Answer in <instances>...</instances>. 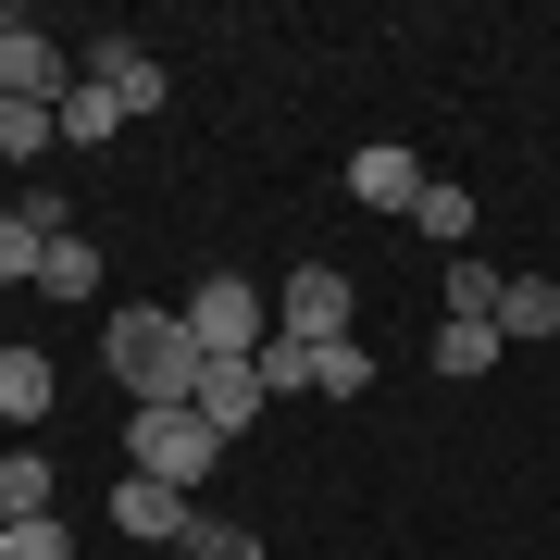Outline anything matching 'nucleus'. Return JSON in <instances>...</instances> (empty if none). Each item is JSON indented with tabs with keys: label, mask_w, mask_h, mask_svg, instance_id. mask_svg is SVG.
I'll return each instance as SVG.
<instances>
[{
	"label": "nucleus",
	"mask_w": 560,
	"mask_h": 560,
	"mask_svg": "<svg viewBox=\"0 0 560 560\" xmlns=\"http://www.w3.org/2000/svg\"><path fill=\"white\" fill-rule=\"evenodd\" d=\"M499 287H511L499 261H474V249H460V261H448V324H499Z\"/></svg>",
	"instance_id": "f3484780"
},
{
	"label": "nucleus",
	"mask_w": 560,
	"mask_h": 560,
	"mask_svg": "<svg viewBox=\"0 0 560 560\" xmlns=\"http://www.w3.org/2000/svg\"><path fill=\"white\" fill-rule=\"evenodd\" d=\"M50 486H62V474H50V448H0V523H38V511H50Z\"/></svg>",
	"instance_id": "f8f14e48"
},
{
	"label": "nucleus",
	"mask_w": 560,
	"mask_h": 560,
	"mask_svg": "<svg viewBox=\"0 0 560 560\" xmlns=\"http://www.w3.org/2000/svg\"><path fill=\"white\" fill-rule=\"evenodd\" d=\"M499 349H511L499 324H436V337H423V361H436L448 386H474V374H499Z\"/></svg>",
	"instance_id": "9b49d317"
},
{
	"label": "nucleus",
	"mask_w": 560,
	"mask_h": 560,
	"mask_svg": "<svg viewBox=\"0 0 560 560\" xmlns=\"http://www.w3.org/2000/svg\"><path fill=\"white\" fill-rule=\"evenodd\" d=\"M187 337H200L212 361H249L261 337H275V324H261V287L249 275H200L187 287Z\"/></svg>",
	"instance_id": "7ed1b4c3"
},
{
	"label": "nucleus",
	"mask_w": 560,
	"mask_h": 560,
	"mask_svg": "<svg viewBox=\"0 0 560 560\" xmlns=\"http://www.w3.org/2000/svg\"><path fill=\"white\" fill-rule=\"evenodd\" d=\"M361 386H374V349H361V337H324L312 349V399H361Z\"/></svg>",
	"instance_id": "a211bd4d"
},
{
	"label": "nucleus",
	"mask_w": 560,
	"mask_h": 560,
	"mask_svg": "<svg viewBox=\"0 0 560 560\" xmlns=\"http://www.w3.org/2000/svg\"><path fill=\"white\" fill-rule=\"evenodd\" d=\"M13 25H25V13H13V0H0V38H13Z\"/></svg>",
	"instance_id": "b1692460"
},
{
	"label": "nucleus",
	"mask_w": 560,
	"mask_h": 560,
	"mask_svg": "<svg viewBox=\"0 0 560 560\" xmlns=\"http://www.w3.org/2000/svg\"><path fill=\"white\" fill-rule=\"evenodd\" d=\"M187 411H200L212 436H249V423H261V374H249V361H212V374H200V399H187Z\"/></svg>",
	"instance_id": "1a4fd4ad"
},
{
	"label": "nucleus",
	"mask_w": 560,
	"mask_h": 560,
	"mask_svg": "<svg viewBox=\"0 0 560 560\" xmlns=\"http://www.w3.org/2000/svg\"><path fill=\"white\" fill-rule=\"evenodd\" d=\"M50 399H62L50 349H0V423H50Z\"/></svg>",
	"instance_id": "9d476101"
},
{
	"label": "nucleus",
	"mask_w": 560,
	"mask_h": 560,
	"mask_svg": "<svg viewBox=\"0 0 560 560\" xmlns=\"http://www.w3.org/2000/svg\"><path fill=\"white\" fill-rule=\"evenodd\" d=\"M101 361L125 374V399H138V411L200 399V374H212V349L187 337V312H113V324H101Z\"/></svg>",
	"instance_id": "f257e3e1"
},
{
	"label": "nucleus",
	"mask_w": 560,
	"mask_h": 560,
	"mask_svg": "<svg viewBox=\"0 0 560 560\" xmlns=\"http://www.w3.org/2000/svg\"><path fill=\"white\" fill-rule=\"evenodd\" d=\"M187 560H261V536L224 523V511H200V523H187Z\"/></svg>",
	"instance_id": "4be33fe9"
},
{
	"label": "nucleus",
	"mask_w": 560,
	"mask_h": 560,
	"mask_svg": "<svg viewBox=\"0 0 560 560\" xmlns=\"http://www.w3.org/2000/svg\"><path fill=\"white\" fill-rule=\"evenodd\" d=\"M212 460H224V436H212V423L187 411V399L125 423V474H150V486H187V499H200V474H212Z\"/></svg>",
	"instance_id": "f03ea898"
},
{
	"label": "nucleus",
	"mask_w": 560,
	"mask_h": 560,
	"mask_svg": "<svg viewBox=\"0 0 560 560\" xmlns=\"http://www.w3.org/2000/svg\"><path fill=\"white\" fill-rule=\"evenodd\" d=\"M423 187H436V175H423L399 138H361V150H349V200H361V212H411Z\"/></svg>",
	"instance_id": "0eeeda50"
},
{
	"label": "nucleus",
	"mask_w": 560,
	"mask_h": 560,
	"mask_svg": "<svg viewBox=\"0 0 560 560\" xmlns=\"http://www.w3.org/2000/svg\"><path fill=\"white\" fill-rule=\"evenodd\" d=\"M113 523H125V536H150V548H187V523H200V511H187V486L125 474V486H113Z\"/></svg>",
	"instance_id": "6e6552de"
},
{
	"label": "nucleus",
	"mask_w": 560,
	"mask_h": 560,
	"mask_svg": "<svg viewBox=\"0 0 560 560\" xmlns=\"http://www.w3.org/2000/svg\"><path fill=\"white\" fill-rule=\"evenodd\" d=\"M275 324H287V337H300V349L349 337V275H337V261H300V275L275 287Z\"/></svg>",
	"instance_id": "20e7f679"
},
{
	"label": "nucleus",
	"mask_w": 560,
	"mask_h": 560,
	"mask_svg": "<svg viewBox=\"0 0 560 560\" xmlns=\"http://www.w3.org/2000/svg\"><path fill=\"white\" fill-rule=\"evenodd\" d=\"M62 88H75V62H62V38H38V25H13V38H0V101H38V113H62Z\"/></svg>",
	"instance_id": "423d86ee"
},
{
	"label": "nucleus",
	"mask_w": 560,
	"mask_h": 560,
	"mask_svg": "<svg viewBox=\"0 0 560 560\" xmlns=\"http://www.w3.org/2000/svg\"><path fill=\"white\" fill-rule=\"evenodd\" d=\"M0 560H75V536H62V511H38V523H0Z\"/></svg>",
	"instance_id": "412c9836"
},
{
	"label": "nucleus",
	"mask_w": 560,
	"mask_h": 560,
	"mask_svg": "<svg viewBox=\"0 0 560 560\" xmlns=\"http://www.w3.org/2000/svg\"><path fill=\"white\" fill-rule=\"evenodd\" d=\"M499 337H560V287L548 275H511L499 287Z\"/></svg>",
	"instance_id": "2eb2a0df"
},
{
	"label": "nucleus",
	"mask_w": 560,
	"mask_h": 560,
	"mask_svg": "<svg viewBox=\"0 0 560 560\" xmlns=\"http://www.w3.org/2000/svg\"><path fill=\"white\" fill-rule=\"evenodd\" d=\"M38 249H50L38 224H25V212H0V287H38Z\"/></svg>",
	"instance_id": "5701e85b"
},
{
	"label": "nucleus",
	"mask_w": 560,
	"mask_h": 560,
	"mask_svg": "<svg viewBox=\"0 0 560 560\" xmlns=\"http://www.w3.org/2000/svg\"><path fill=\"white\" fill-rule=\"evenodd\" d=\"M75 75H88V88H113V113H125V125H150V113H162V62H150L138 38H88Z\"/></svg>",
	"instance_id": "39448f33"
},
{
	"label": "nucleus",
	"mask_w": 560,
	"mask_h": 560,
	"mask_svg": "<svg viewBox=\"0 0 560 560\" xmlns=\"http://www.w3.org/2000/svg\"><path fill=\"white\" fill-rule=\"evenodd\" d=\"M249 374H261V399H312V349L287 337V324H275V337L249 349Z\"/></svg>",
	"instance_id": "dca6fc26"
},
{
	"label": "nucleus",
	"mask_w": 560,
	"mask_h": 560,
	"mask_svg": "<svg viewBox=\"0 0 560 560\" xmlns=\"http://www.w3.org/2000/svg\"><path fill=\"white\" fill-rule=\"evenodd\" d=\"M50 138H62V125H50L38 101H0V162H38Z\"/></svg>",
	"instance_id": "aec40b11"
},
{
	"label": "nucleus",
	"mask_w": 560,
	"mask_h": 560,
	"mask_svg": "<svg viewBox=\"0 0 560 560\" xmlns=\"http://www.w3.org/2000/svg\"><path fill=\"white\" fill-rule=\"evenodd\" d=\"M411 224H423V237H448V261H460V249H474V187H423Z\"/></svg>",
	"instance_id": "6ab92c4d"
},
{
	"label": "nucleus",
	"mask_w": 560,
	"mask_h": 560,
	"mask_svg": "<svg viewBox=\"0 0 560 560\" xmlns=\"http://www.w3.org/2000/svg\"><path fill=\"white\" fill-rule=\"evenodd\" d=\"M38 287H50V300H101V237H50L38 249Z\"/></svg>",
	"instance_id": "4468645a"
},
{
	"label": "nucleus",
	"mask_w": 560,
	"mask_h": 560,
	"mask_svg": "<svg viewBox=\"0 0 560 560\" xmlns=\"http://www.w3.org/2000/svg\"><path fill=\"white\" fill-rule=\"evenodd\" d=\"M50 125H62V150H101V138H125V113H113V88H88V75L62 88V113H50Z\"/></svg>",
	"instance_id": "ddd939ff"
}]
</instances>
